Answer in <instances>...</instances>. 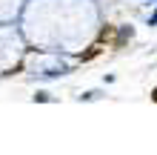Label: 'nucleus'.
<instances>
[{
	"label": "nucleus",
	"instance_id": "nucleus-1",
	"mask_svg": "<svg viewBox=\"0 0 157 155\" xmlns=\"http://www.w3.org/2000/svg\"><path fill=\"white\" fill-rule=\"evenodd\" d=\"M151 98H154V101H157V89H154V92H151Z\"/></svg>",
	"mask_w": 157,
	"mask_h": 155
}]
</instances>
